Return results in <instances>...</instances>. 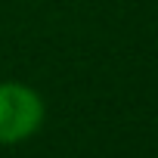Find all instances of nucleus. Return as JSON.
<instances>
[{
    "label": "nucleus",
    "instance_id": "1",
    "mask_svg": "<svg viewBox=\"0 0 158 158\" xmlns=\"http://www.w3.org/2000/svg\"><path fill=\"white\" fill-rule=\"evenodd\" d=\"M47 118L44 96L22 81H0V146L31 139Z\"/></svg>",
    "mask_w": 158,
    "mask_h": 158
}]
</instances>
